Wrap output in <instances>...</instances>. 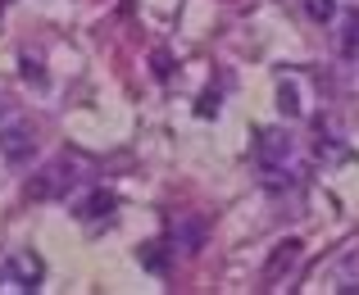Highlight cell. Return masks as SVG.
I'll return each instance as SVG.
<instances>
[{
    "label": "cell",
    "instance_id": "obj_11",
    "mask_svg": "<svg viewBox=\"0 0 359 295\" xmlns=\"http://www.w3.org/2000/svg\"><path fill=\"white\" fill-rule=\"evenodd\" d=\"M159 250H164V245H159V241H150V245H141V254H137V259L146 263L150 273H164V254H159Z\"/></svg>",
    "mask_w": 359,
    "mask_h": 295
},
{
    "label": "cell",
    "instance_id": "obj_4",
    "mask_svg": "<svg viewBox=\"0 0 359 295\" xmlns=\"http://www.w3.org/2000/svg\"><path fill=\"white\" fill-rule=\"evenodd\" d=\"M255 155H259L264 168H282L291 159V137L282 128H259L255 132Z\"/></svg>",
    "mask_w": 359,
    "mask_h": 295
},
{
    "label": "cell",
    "instance_id": "obj_2",
    "mask_svg": "<svg viewBox=\"0 0 359 295\" xmlns=\"http://www.w3.org/2000/svg\"><path fill=\"white\" fill-rule=\"evenodd\" d=\"M300 254H305V245L291 236V241H278L269 250V263H264V287H278L282 277H291L296 273V263H300Z\"/></svg>",
    "mask_w": 359,
    "mask_h": 295
},
{
    "label": "cell",
    "instance_id": "obj_1",
    "mask_svg": "<svg viewBox=\"0 0 359 295\" xmlns=\"http://www.w3.org/2000/svg\"><path fill=\"white\" fill-rule=\"evenodd\" d=\"M0 155H5V164H27V159L36 155V132L27 128V123L0 128Z\"/></svg>",
    "mask_w": 359,
    "mask_h": 295
},
{
    "label": "cell",
    "instance_id": "obj_6",
    "mask_svg": "<svg viewBox=\"0 0 359 295\" xmlns=\"http://www.w3.org/2000/svg\"><path fill=\"white\" fill-rule=\"evenodd\" d=\"M278 109H282V118H300L305 114V104H300V87L296 82H278Z\"/></svg>",
    "mask_w": 359,
    "mask_h": 295
},
{
    "label": "cell",
    "instance_id": "obj_8",
    "mask_svg": "<svg viewBox=\"0 0 359 295\" xmlns=\"http://www.w3.org/2000/svg\"><path fill=\"white\" fill-rule=\"evenodd\" d=\"M173 245L187 250V254H196V250H201V223H182V232L173 227Z\"/></svg>",
    "mask_w": 359,
    "mask_h": 295
},
{
    "label": "cell",
    "instance_id": "obj_9",
    "mask_svg": "<svg viewBox=\"0 0 359 295\" xmlns=\"http://www.w3.org/2000/svg\"><path fill=\"white\" fill-rule=\"evenodd\" d=\"M305 9H309L314 23H332L337 18V0H305Z\"/></svg>",
    "mask_w": 359,
    "mask_h": 295
},
{
    "label": "cell",
    "instance_id": "obj_10",
    "mask_svg": "<svg viewBox=\"0 0 359 295\" xmlns=\"http://www.w3.org/2000/svg\"><path fill=\"white\" fill-rule=\"evenodd\" d=\"M341 55L346 60H359V14L346 23V36H341Z\"/></svg>",
    "mask_w": 359,
    "mask_h": 295
},
{
    "label": "cell",
    "instance_id": "obj_7",
    "mask_svg": "<svg viewBox=\"0 0 359 295\" xmlns=\"http://www.w3.org/2000/svg\"><path fill=\"white\" fill-rule=\"evenodd\" d=\"M114 205H118V200L109 195V191H91V195L78 205V214H82V218H109V214H114Z\"/></svg>",
    "mask_w": 359,
    "mask_h": 295
},
{
    "label": "cell",
    "instance_id": "obj_12",
    "mask_svg": "<svg viewBox=\"0 0 359 295\" xmlns=\"http://www.w3.org/2000/svg\"><path fill=\"white\" fill-rule=\"evenodd\" d=\"M23 78H27V82H36V87H41V82H46L41 64H36V60H23Z\"/></svg>",
    "mask_w": 359,
    "mask_h": 295
},
{
    "label": "cell",
    "instance_id": "obj_13",
    "mask_svg": "<svg viewBox=\"0 0 359 295\" xmlns=\"http://www.w3.org/2000/svg\"><path fill=\"white\" fill-rule=\"evenodd\" d=\"M214 109H219V96H210V91H205V96H201V114H205V118H210Z\"/></svg>",
    "mask_w": 359,
    "mask_h": 295
},
{
    "label": "cell",
    "instance_id": "obj_5",
    "mask_svg": "<svg viewBox=\"0 0 359 295\" xmlns=\"http://www.w3.org/2000/svg\"><path fill=\"white\" fill-rule=\"evenodd\" d=\"M9 277H14L18 291H36V282L46 277V263L36 259L32 250H14L9 254Z\"/></svg>",
    "mask_w": 359,
    "mask_h": 295
},
{
    "label": "cell",
    "instance_id": "obj_14",
    "mask_svg": "<svg viewBox=\"0 0 359 295\" xmlns=\"http://www.w3.org/2000/svg\"><path fill=\"white\" fill-rule=\"evenodd\" d=\"M0 114H5V100H0Z\"/></svg>",
    "mask_w": 359,
    "mask_h": 295
},
{
    "label": "cell",
    "instance_id": "obj_3",
    "mask_svg": "<svg viewBox=\"0 0 359 295\" xmlns=\"http://www.w3.org/2000/svg\"><path fill=\"white\" fill-rule=\"evenodd\" d=\"M73 186V164H50V168H41V173L27 182V195L32 200H55V195H64Z\"/></svg>",
    "mask_w": 359,
    "mask_h": 295
}]
</instances>
